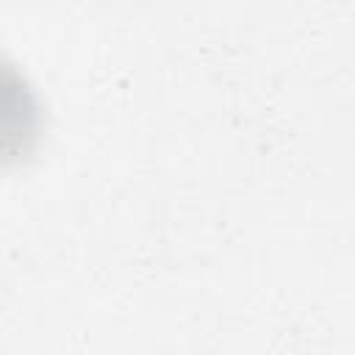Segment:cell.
Returning a JSON list of instances; mask_svg holds the SVG:
<instances>
[{
    "label": "cell",
    "mask_w": 355,
    "mask_h": 355,
    "mask_svg": "<svg viewBox=\"0 0 355 355\" xmlns=\"http://www.w3.org/2000/svg\"><path fill=\"white\" fill-rule=\"evenodd\" d=\"M42 139V105L22 69L0 53V166L22 164Z\"/></svg>",
    "instance_id": "6da1fadb"
}]
</instances>
